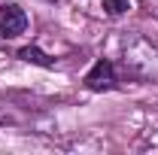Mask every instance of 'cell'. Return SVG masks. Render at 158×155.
I'll return each mask as SVG.
<instances>
[{
	"label": "cell",
	"mask_w": 158,
	"mask_h": 155,
	"mask_svg": "<svg viewBox=\"0 0 158 155\" xmlns=\"http://www.w3.org/2000/svg\"><path fill=\"white\" fill-rule=\"evenodd\" d=\"M116 85H118L116 67H113V61H106V58L94 61V67L85 73V88L88 91H113Z\"/></svg>",
	"instance_id": "2"
},
{
	"label": "cell",
	"mask_w": 158,
	"mask_h": 155,
	"mask_svg": "<svg viewBox=\"0 0 158 155\" xmlns=\"http://www.w3.org/2000/svg\"><path fill=\"white\" fill-rule=\"evenodd\" d=\"M122 67L128 76L140 82H155L158 85V43L131 34L122 43Z\"/></svg>",
	"instance_id": "1"
},
{
	"label": "cell",
	"mask_w": 158,
	"mask_h": 155,
	"mask_svg": "<svg viewBox=\"0 0 158 155\" xmlns=\"http://www.w3.org/2000/svg\"><path fill=\"white\" fill-rule=\"evenodd\" d=\"M49 3H52V0H49Z\"/></svg>",
	"instance_id": "6"
},
{
	"label": "cell",
	"mask_w": 158,
	"mask_h": 155,
	"mask_svg": "<svg viewBox=\"0 0 158 155\" xmlns=\"http://www.w3.org/2000/svg\"><path fill=\"white\" fill-rule=\"evenodd\" d=\"M21 61H27V64H37V67H52V58L43 52V49H37V46H24L19 52Z\"/></svg>",
	"instance_id": "4"
},
{
	"label": "cell",
	"mask_w": 158,
	"mask_h": 155,
	"mask_svg": "<svg viewBox=\"0 0 158 155\" xmlns=\"http://www.w3.org/2000/svg\"><path fill=\"white\" fill-rule=\"evenodd\" d=\"M27 31V15L24 9L15 6V3H6L0 6V37L3 40H15Z\"/></svg>",
	"instance_id": "3"
},
{
	"label": "cell",
	"mask_w": 158,
	"mask_h": 155,
	"mask_svg": "<svg viewBox=\"0 0 158 155\" xmlns=\"http://www.w3.org/2000/svg\"><path fill=\"white\" fill-rule=\"evenodd\" d=\"M100 9L106 15H122V12L131 9V0H100Z\"/></svg>",
	"instance_id": "5"
}]
</instances>
